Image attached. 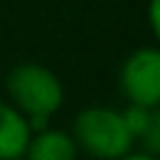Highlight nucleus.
Segmentation results:
<instances>
[{
  "label": "nucleus",
  "mask_w": 160,
  "mask_h": 160,
  "mask_svg": "<svg viewBox=\"0 0 160 160\" xmlns=\"http://www.w3.org/2000/svg\"><path fill=\"white\" fill-rule=\"evenodd\" d=\"M5 90L10 105H15L28 120L32 130L48 125V120L62 108L65 90L60 78L40 65V62H20L5 78Z\"/></svg>",
  "instance_id": "f257e3e1"
},
{
  "label": "nucleus",
  "mask_w": 160,
  "mask_h": 160,
  "mask_svg": "<svg viewBox=\"0 0 160 160\" xmlns=\"http://www.w3.org/2000/svg\"><path fill=\"white\" fill-rule=\"evenodd\" d=\"M70 132L80 152L90 155L92 160H118L135 145V138L122 122V112L102 105L80 110L72 120Z\"/></svg>",
  "instance_id": "f03ea898"
},
{
  "label": "nucleus",
  "mask_w": 160,
  "mask_h": 160,
  "mask_svg": "<svg viewBox=\"0 0 160 160\" xmlns=\"http://www.w3.org/2000/svg\"><path fill=\"white\" fill-rule=\"evenodd\" d=\"M118 82L128 102L145 108L160 105V45L132 50L120 65Z\"/></svg>",
  "instance_id": "7ed1b4c3"
},
{
  "label": "nucleus",
  "mask_w": 160,
  "mask_h": 160,
  "mask_svg": "<svg viewBox=\"0 0 160 160\" xmlns=\"http://www.w3.org/2000/svg\"><path fill=\"white\" fill-rule=\"evenodd\" d=\"M78 155L80 148L70 130L45 125L40 130H32L22 158L25 160H78Z\"/></svg>",
  "instance_id": "20e7f679"
},
{
  "label": "nucleus",
  "mask_w": 160,
  "mask_h": 160,
  "mask_svg": "<svg viewBox=\"0 0 160 160\" xmlns=\"http://www.w3.org/2000/svg\"><path fill=\"white\" fill-rule=\"evenodd\" d=\"M32 135L30 120L10 102H0V160H15L25 155Z\"/></svg>",
  "instance_id": "39448f33"
},
{
  "label": "nucleus",
  "mask_w": 160,
  "mask_h": 160,
  "mask_svg": "<svg viewBox=\"0 0 160 160\" xmlns=\"http://www.w3.org/2000/svg\"><path fill=\"white\" fill-rule=\"evenodd\" d=\"M150 110H152V108L135 105V102H128V108L120 110V112H122V122H125L128 132H130L135 140L142 138V132H145V128H148V122H150Z\"/></svg>",
  "instance_id": "423d86ee"
},
{
  "label": "nucleus",
  "mask_w": 160,
  "mask_h": 160,
  "mask_svg": "<svg viewBox=\"0 0 160 160\" xmlns=\"http://www.w3.org/2000/svg\"><path fill=\"white\" fill-rule=\"evenodd\" d=\"M140 142H142V150H148V152L160 158V105H155L150 110V122H148Z\"/></svg>",
  "instance_id": "0eeeda50"
},
{
  "label": "nucleus",
  "mask_w": 160,
  "mask_h": 160,
  "mask_svg": "<svg viewBox=\"0 0 160 160\" xmlns=\"http://www.w3.org/2000/svg\"><path fill=\"white\" fill-rule=\"evenodd\" d=\"M148 25H150L152 38L160 45V0H150L148 2Z\"/></svg>",
  "instance_id": "6e6552de"
},
{
  "label": "nucleus",
  "mask_w": 160,
  "mask_h": 160,
  "mask_svg": "<svg viewBox=\"0 0 160 160\" xmlns=\"http://www.w3.org/2000/svg\"><path fill=\"white\" fill-rule=\"evenodd\" d=\"M118 160H160L158 155L148 152V150H128L125 155H120Z\"/></svg>",
  "instance_id": "1a4fd4ad"
},
{
  "label": "nucleus",
  "mask_w": 160,
  "mask_h": 160,
  "mask_svg": "<svg viewBox=\"0 0 160 160\" xmlns=\"http://www.w3.org/2000/svg\"><path fill=\"white\" fill-rule=\"evenodd\" d=\"M15 160H25V158H15Z\"/></svg>",
  "instance_id": "9d476101"
}]
</instances>
